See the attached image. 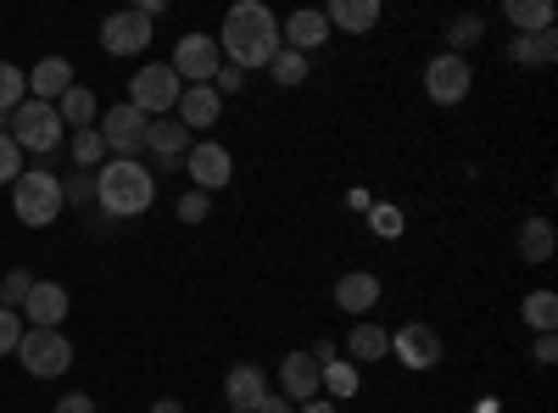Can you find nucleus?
Here are the masks:
<instances>
[{"label": "nucleus", "mask_w": 558, "mask_h": 413, "mask_svg": "<svg viewBox=\"0 0 558 413\" xmlns=\"http://www.w3.org/2000/svg\"><path fill=\"white\" fill-rule=\"evenodd\" d=\"M279 397H286L291 408H302V402H313L318 391H324V369L307 357V352H286V363H279Z\"/></svg>", "instance_id": "obj_13"}, {"label": "nucleus", "mask_w": 558, "mask_h": 413, "mask_svg": "<svg viewBox=\"0 0 558 413\" xmlns=\"http://www.w3.org/2000/svg\"><path fill=\"white\" fill-rule=\"evenodd\" d=\"M324 391H330V402H352L357 397V363H347V357L324 363Z\"/></svg>", "instance_id": "obj_27"}, {"label": "nucleus", "mask_w": 558, "mask_h": 413, "mask_svg": "<svg viewBox=\"0 0 558 413\" xmlns=\"http://www.w3.org/2000/svg\"><path fill=\"white\" fill-rule=\"evenodd\" d=\"M213 89H218V96H235V89H246V73H241V68H229V62H223V68L213 73Z\"/></svg>", "instance_id": "obj_39"}, {"label": "nucleus", "mask_w": 558, "mask_h": 413, "mask_svg": "<svg viewBox=\"0 0 558 413\" xmlns=\"http://www.w3.org/2000/svg\"><path fill=\"white\" fill-rule=\"evenodd\" d=\"M296 413H341V408H336V402H318V397H313V402H302Z\"/></svg>", "instance_id": "obj_43"}, {"label": "nucleus", "mask_w": 558, "mask_h": 413, "mask_svg": "<svg viewBox=\"0 0 558 413\" xmlns=\"http://www.w3.org/2000/svg\"><path fill=\"white\" fill-rule=\"evenodd\" d=\"M218 51L229 68H268L279 57V17L268 7H257V0H241V7L223 12V28H218Z\"/></svg>", "instance_id": "obj_1"}, {"label": "nucleus", "mask_w": 558, "mask_h": 413, "mask_svg": "<svg viewBox=\"0 0 558 413\" xmlns=\"http://www.w3.org/2000/svg\"><path fill=\"white\" fill-rule=\"evenodd\" d=\"M12 129V112H0V134H7Z\"/></svg>", "instance_id": "obj_45"}, {"label": "nucleus", "mask_w": 558, "mask_h": 413, "mask_svg": "<svg viewBox=\"0 0 558 413\" xmlns=\"http://www.w3.org/2000/svg\"><path fill=\"white\" fill-rule=\"evenodd\" d=\"M229 413H241V408H229Z\"/></svg>", "instance_id": "obj_46"}, {"label": "nucleus", "mask_w": 558, "mask_h": 413, "mask_svg": "<svg viewBox=\"0 0 558 413\" xmlns=\"http://www.w3.org/2000/svg\"><path fill=\"white\" fill-rule=\"evenodd\" d=\"M207 207H213V202H207L202 191H191V196H179V207H173V212H179V223H202V218H207Z\"/></svg>", "instance_id": "obj_38"}, {"label": "nucleus", "mask_w": 558, "mask_h": 413, "mask_svg": "<svg viewBox=\"0 0 558 413\" xmlns=\"http://www.w3.org/2000/svg\"><path fill=\"white\" fill-rule=\"evenodd\" d=\"M324 39H330V23H324V12H291L286 23H279V45H286V51H296V57L318 51Z\"/></svg>", "instance_id": "obj_17"}, {"label": "nucleus", "mask_w": 558, "mask_h": 413, "mask_svg": "<svg viewBox=\"0 0 558 413\" xmlns=\"http://www.w3.org/2000/svg\"><path fill=\"white\" fill-rule=\"evenodd\" d=\"M324 23L341 28V34H368L380 23V0H330V7H324Z\"/></svg>", "instance_id": "obj_20"}, {"label": "nucleus", "mask_w": 558, "mask_h": 413, "mask_svg": "<svg viewBox=\"0 0 558 413\" xmlns=\"http://www.w3.org/2000/svg\"><path fill=\"white\" fill-rule=\"evenodd\" d=\"M73 162L84 173H96L107 162V141H101V129H73Z\"/></svg>", "instance_id": "obj_29"}, {"label": "nucleus", "mask_w": 558, "mask_h": 413, "mask_svg": "<svg viewBox=\"0 0 558 413\" xmlns=\"http://www.w3.org/2000/svg\"><path fill=\"white\" fill-rule=\"evenodd\" d=\"M12 207H17V218L28 223V229H51L57 218H62V179L57 173H45V168H23V179L12 185Z\"/></svg>", "instance_id": "obj_3"}, {"label": "nucleus", "mask_w": 558, "mask_h": 413, "mask_svg": "<svg viewBox=\"0 0 558 413\" xmlns=\"http://www.w3.org/2000/svg\"><path fill=\"white\" fill-rule=\"evenodd\" d=\"M28 101V73L17 62H0V112H17Z\"/></svg>", "instance_id": "obj_30"}, {"label": "nucleus", "mask_w": 558, "mask_h": 413, "mask_svg": "<svg viewBox=\"0 0 558 413\" xmlns=\"http://www.w3.org/2000/svg\"><path fill=\"white\" fill-rule=\"evenodd\" d=\"M347 352H352L357 363H380V357H391V336L363 318V325H352V336H347Z\"/></svg>", "instance_id": "obj_23"}, {"label": "nucleus", "mask_w": 558, "mask_h": 413, "mask_svg": "<svg viewBox=\"0 0 558 413\" xmlns=\"http://www.w3.org/2000/svg\"><path fill=\"white\" fill-rule=\"evenodd\" d=\"M17 341H23V313L0 307V357H12V352H17Z\"/></svg>", "instance_id": "obj_35"}, {"label": "nucleus", "mask_w": 558, "mask_h": 413, "mask_svg": "<svg viewBox=\"0 0 558 413\" xmlns=\"http://www.w3.org/2000/svg\"><path fill=\"white\" fill-rule=\"evenodd\" d=\"M536 363H542V369H547V363H558V341H553V330L547 336H536V352H531Z\"/></svg>", "instance_id": "obj_41"}, {"label": "nucleus", "mask_w": 558, "mask_h": 413, "mask_svg": "<svg viewBox=\"0 0 558 413\" xmlns=\"http://www.w3.org/2000/svg\"><path fill=\"white\" fill-rule=\"evenodd\" d=\"M368 223H375L380 241H397V235H402V212H397V207H368Z\"/></svg>", "instance_id": "obj_37"}, {"label": "nucleus", "mask_w": 558, "mask_h": 413, "mask_svg": "<svg viewBox=\"0 0 558 413\" xmlns=\"http://www.w3.org/2000/svg\"><path fill=\"white\" fill-rule=\"evenodd\" d=\"M57 118L68 123V129H96V118H101V107H96V96H89L84 84H73L68 96L57 101Z\"/></svg>", "instance_id": "obj_24"}, {"label": "nucleus", "mask_w": 558, "mask_h": 413, "mask_svg": "<svg viewBox=\"0 0 558 413\" xmlns=\"http://www.w3.org/2000/svg\"><path fill=\"white\" fill-rule=\"evenodd\" d=\"M252 413H296V408H291L286 397H274V391H268V397H263V402H257Z\"/></svg>", "instance_id": "obj_42"}, {"label": "nucleus", "mask_w": 558, "mask_h": 413, "mask_svg": "<svg viewBox=\"0 0 558 413\" xmlns=\"http://www.w3.org/2000/svg\"><path fill=\"white\" fill-rule=\"evenodd\" d=\"M520 313H525V325H531L536 336H547V330L558 325V296H553V291H531V296L520 302Z\"/></svg>", "instance_id": "obj_28"}, {"label": "nucleus", "mask_w": 558, "mask_h": 413, "mask_svg": "<svg viewBox=\"0 0 558 413\" xmlns=\"http://www.w3.org/2000/svg\"><path fill=\"white\" fill-rule=\"evenodd\" d=\"M375 302H380V280L368 268H352L347 280H336V307L341 313H375Z\"/></svg>", "instance_id": "obj_21"}, {"label": "nucleus", "mask_w": 558, "mask_h": 413, "mask_svg": "<svg viewBox=\"0 0 558 413\" xmlns=\"http://www.w3.org/2000/svg\"><path fill=\"white\" fill-rule=\"evenodd\" d=\"M73 89V68L62 62V57H45V62H34V73H28V101H62Z\"/></svg>", "instance_id": "obj_19"}, {"label": "nucleus", "mask_w": 558, "mask_h": 413, "mask_svg": "<svg viewBox=\"0 0 558 413\" xmlns=\"http://www.w3.org/2000/svg\"><path fill=\"white\" fill-rule=\"evenodd\" d=\"M481 34H486V23H481V17H458V23L447 28V45H452L447 57H463V51H470V45H475Z\"/></svg>", "instance_id": "obj_32"}, {"label": "nucleus", "mask_w": 558, "mask_h": 413, "mask_svg": "<svg viewBox=\"0 0 558 413\" xmlns=\"http://www.w3.org/2000/svg\"><path fill=\"white\" fill-rule=\"evenodd\" d=\"M146 45H151V17H146V12L123 7V12H112V17L101 23V51H107V57H140Z\"/></svg>", "instance_id": "obj_9"}, {"label": "nucleus", "mask_w": 558, "mask_h": 413, "mask_svg": "<svg viewBox=\"0 0 558 413\" xmlns=\"http://www.w3.org/2000/svg\"><path fill=\"white\" fill-rule=\"evenodd\" d=\"M508 23H514V34H542V28H553V7L547 0H508Z\"/></svg>", "instance_id": "obj_25"}, {"label": "nucleus", "mask_w": 558, "mask_h": 413, "mask_svg": "<svg viewBox=\"0 0 558 413\" xmlns=\"http://www.w3.org/2000/svg\"><path fill=\"white\" fill-rule=\"evenodd\" d=\"M12 141L23 146V151H39V157H51L57 146H62V134H68V123L57 118V107L51 101H23L17 112H12Z\"/></svg>", "instance_id": "obj_4"}, {"label": "nucleus", "mask_w": 558, "mask_h": 413, "mask_svg": "<svg viewBox=\"0 0 558 413\" xmlns=\"http://www.w3.org/2000/svg\"><path fill=\"white\" fill-rule=\"evenodd\" d=\"M508 57H514L520 68H547V62L558 57V34H553V28H542V34H514Z\"/></svg>", "instance_id": "obj_22"}, {"label": "nucleus", "mask_w": 558, "mask_h": 413, "mask_svg": "<svg viewBox=\"0 0 558 413\" xmlns=\"http://www.w3.org/2000/svg\"><path fill=\"white\" fill-rule=\"evenodd\" d=\"M173 112H179V123L191 129V134H207L223 118V96H218L213 84H184V96H179Z\"/></svg>", "instance_id": "obj_15"}, {"label": "nucleus", "mask_w": 558, "mask_h": 413, "mask_svg": "<svg viewBox=\"0 0 558 413\" xmlns=\"http://www.w3.org/2000/svg\"><path fill=\"white\" fill-rule=\"evenodd\" d=\"M184 168H191V185H196L202 196L223 191L229 179H235V157H229L218 141H196V146H191V157H184Z\"/></svg>", "instance_id": "obj_11"}, {"label": "nucleus", "mask_w": 558, "mask_h": 413, "mask_svg": "<svg viewBox=\"0 0 558 413\" xmlns=\"http://www.w3.org/2000/svg\"><path fill=\"white\" fill-rule=\"evenodd\" d=\"M391 352L402 357V369L425 375V369H436V363H441V336H436L430 325H402V330L391 336Z\"/></svg>", "instance_id": "obj_12"}, {"label": "nucleus", "mask_w": 558, "mask_h": 413, "mask_svg": "<svg viewBox=\"0 0 558 413\" xmlns=\"http://www.w3.org/2000/svg\"><path fill=\"white\" fill-rule=\"evenodd\" d=\"M151 413H184V402H173V397H162V402H151Z\"/></svg>", "instance_id": "obj_44"}, {"label": "nucleus", "mask_w": 558, "mask_h": 413, "mask_svg": "<svg viewBox=\"0 0 558 413\" xmlns=\"http://www.w3.org/2000/svg\"><path fill=\"white\" fill-rule=\"evenodd\" d=\"M268 78H274L279 89H296V84L307 78V57H296V51H286V45H279V57L268 62Z\"/></svg>", "instance_id": "obj_31"}, {"label": "nucleus", "mask_w": 558, "mask_h": 413, "mask_svg": "<svg viewBox=\"0 0 558 413\" xmlns=\"http://www.w3.org/2000/svg\"><path fill=\"white\" fill-rule=\"evenodd\" d=\"M179 96H184V84H179V73L168 62H146L129 78V107H140L146 118H168L179 107Z\"/></svg>", "instance_id": "obj_5"}, {"label": "nucleus", "mask_w": 558, "mask_h": 413, "mask_svg": "<svg viewBox=\"0 0 558 413\" xmlns=\"http://www.w3.org/2000/svg\"><path fill=\"white\" fill-rule=\"evenodd\" d=\"M191 146H196V141H191V129H184L179 118H151V123H146V151H151L157 162L173 168V162L191 157Z\"/></svg>", "instance_id": "obj_16"}, {"label": "nucleus", "mask_w": 558, "mask_h": 413, "mask_svg": "<svg viewBox=\"0 0 558 413\" xmlns=\"http://www.w3.org/2000/svg\"><path fill=\"white\" fill-rule=\"evenodd\" d=\"M34 330H57L62 318H68V286H57V280H34V291L23 296V307H17Z\"/></svg>", "instance_id": "obj_14"}, {"label": "nucleus", "mask_w": 558, "mask_h": 413, "mask_svg": "<svg viewBox=\"0 0 558 413\" xmlns=\"http://www.w3.org/2000/svg\"><path fill=\"white\" fill-rule=\"evenodd\" d=\"M168 68L179 73V84H213V73L223 68V51H218L213 34H184L173 45V62Z\"/></svg>", "instance_id": "obj_8"}, {"label": "nucleus", "mask_w": 558, "mask_h": 413, "mask_svg": "<svg viewBox=\"0 0 558 413\" xmlns=\"http://www.w3.org/2000/svg\"><path fill=\"white\" fill-rule=\"evenodd\" d=\"M17 363L34 380H57V375H68V363H73V341L62 330H23Z\"/></svg>", "instance_id": "obj_6"}, {"label": "nucleus", "mask_w": 558, "mask_h": 413, "mask_svg": "<svg viewBox=\"0 0 558 413\" xmlns=\"http://www.w3.org/2000/svg\"><path fill=\"white\" fill-rule=\"evenodd\" d=\"M146 112L140 107H129V101H118V107H107L101 118H96V129H101V141H107V157H123V162H140V151H146Z\"/></svg>", "instance_id": "obj_7"}, {"label": "nucleus", "mask_w": 558, "mask_h": 413, "mask_svg": "<svg viewBox=\"0 0 558 413\" xmlns=\"http://www.w3.org/2000/svg\"><path fill=\"white\" fill-rule=\"evenodd\" d=\"M96 202L107 218H140V212H151L157 202V179L146 162H123V157H107L96 168Z\"/></svg>", "instance_id": "obj_2"}, {"label": "nucleus", "mask_w": 558, "mask_h": 413, "mask_svg": "<svg viewBox=\"0 0 558 413\" xmlns=\"http://www.w3.org/2000/svg\"><path fill=\"white\" fill-rule=\"evenodd\" d=\"M28 291H34V274H23V268H12V274H7V280H0V307H12V313H17Z\"/></svg>", "instance_id": "obj_33"}, {"label": "nucleus", "mask_w": 558, "mask_h": 413, "mask_svg": "<svg viewBox=\"0 0 558 413\" xmlns=\"http://www.w3.org/2000/svg\"><path fill=\"white\" fill-rule=\"evenodd\" d=\"M62 202H73V207H84V202H96V173H73L68 185H62Z\"/></svg>", "instance_id": "obj_36"}, {"label": "nucleus", "mask_w": 558, "mask_h": 413, "mask_svg": "<svg viewBox=\"0 0 558 413\" xmlns=\"http://www.w3.org/2000/svg\"><path fill=\"white\" fill-rule=\"evenodd\" d=\"M23 179V146L12 134H0V185H17Z\"/></svg>", "instance_id": "obj_34"}, {"label": "nucleus", "mask_w": 558, "mask_h": 413, "mask_svg": "<svg viewBox=\"0 0 558 413\" xmlns=\"http://www.w3.org/2000/svg\"><path fill=\"white\" fill-rule=\"evenodd\" d=\"M57 413H96V402H89L84 391H73V397H57Z\"/></svg>", "instance_id": "obj_40"}, {"label": "nucleus", "mask_w": 558, "mask_h": 413, "mask_svg": "<svg viewBox=\"0 0 558 413\" xmlns=\"http://www.w3.org/2000/svg\"><path fill=\"white\" fill-rule=\"evenodd\" d=\"M553 246H558V241H553V223H547V218H525V223H520V257H525V263H547Z\"/></svg>", "instance_id": "obj_26"}, {"label": "nucleus", "mask_w": 558, "mask_h": 413, "mask_svg": "<svg viewBox=\"0 0 558 413\" xmlns=\"http://www.w3.org/2000/svg\"><path fill=\"white\" fill-rule=\"evenodd\" d=\"M470 84H475V73H470V62L463 57H430V68H425V96L436 101V107H458L463 96H470Z\"/></svg>", "instance_id": "obj_10"}, {"label": "nucleus", "mask_w": 558, "mask_h": 413, "mask_svg": "<svg viewBox=\"0 0 558 413\" xmlns=\"http://www.w3.org/2000/svg\"><path fill=\"white\" fill-rule=\"evenodd\" d=\"M263 397H268V375L257 369V363H235V369L223 375V402H229V408L252 413Z\"/></svg>", "instance_id": "obj_18"}]
</instances>
